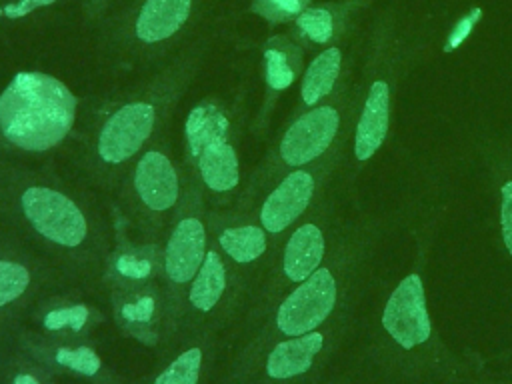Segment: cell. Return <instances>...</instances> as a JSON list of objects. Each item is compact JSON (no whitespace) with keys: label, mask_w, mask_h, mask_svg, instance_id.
I'll return each mask as SVG.
<instances>
[{"label":"cell","mask_w":512,"mask_h":384,"mask_svg":"<svg viewBox=\"0 0 512 384\" xmlns=\"http://www.w3.org/2000/svg\"><path fill=\"white\" fill-rule=\"evenodd\" d=\"M56 362L76 370L86 376H94L100 370V358L94 350L80 346V348H58L56 350Z\"/></svg>","instance_id":"obj_24"},{"label":"cell","mask_w":512,"mask_h":384,"mask_svg":"<svg viewBox=\"0 0 512 384\" xmlns=\"http://www.w3.org/2000/svg\"><path fill=\"white\" fill-rule=\"evenodd\" d=\"M154 126V108L146 102H132L116 110L100 130L98 154L104 162L118 164L136 154Z\"/></svg>","instance_id":"obj_5"},{"label":"cell","mask_w":512,"mask_h":384,"mask_svg":"<svg viewBox=\"0 0 512 384\" xmlns=\"http://www.w3.org/2000/svg\"><path fill=\"white\" fill-rule=\"evenodd\" d=\"M192 0H146L134 32L142 42H160L170 38L188 20Z\"/></svg>","instance_id":"obj_11"},{"label":"cell","mask_w":512,"mask_h":384,"mask_svg":"<svg viewBox=\"0 0 512 384\" xmlns=\"http://www.w3.org/2000/svg\"><path fill=\"white\" fill-rule=\"evenodd\" d=\"M134 186L140 200L152 210H168L178 198V176L172 162L156 150L146 152L134 170Z\"/></svg>","instance_id":"obj_9"},{"label":"cell","mask_w":512,"mask_h":384,"mask_svg":"<svg viewBox=\"0 0 512 384\" xmlns=\"http://www.w3.org/2000/svg\"><path fill=\"white\" fill-rule=\"evenodd\" d=\"M52 2H56V0H20V2H16V4L6 6L4 12H6L10 18H20V16L28 14V12L34 10V8L48 6V4H52Z\"/></svg>","instance_id":"obj_27"},{"label":"cell","mask_w":512,"mask_h":384,"mask_svg":"<svg viewBox=\"0 0 512 384\" xmlns=\"http://www.w3.org/2000/svg\"><path fill=\"white\" fill-rule=\"evenodd\" d=\"M336 20L338 12L326 6L306 8L296 18V28L302 38H306L310 44H328L336 34Z\"/></svg>","instance_id":"obj_20"},{"label":"cell","mask_w":512,"mask_h":384,"mask_svg":"<svg viewBox=\"0 0 512 384\" xmlns=\"http://www.w3.org/2000/svg\"><path fill=\"white\" fill-rule=\"evenodd\" d=\"M324 256V236L318 226L302 224L290 236L284 250V274L292 282H304L312 276Z\"/></svg>","instance_id":"obj_12"},{"label":"cell","mask_w":512,"mask_h":384,"mask_svg":"<svg viewBox=\"0 0 512 384\" xmlns=\"http://www.w3.org/2000/svg\"><path fill=\"white\" fill-rule=\"evenodd\" d=\"M314 192L312 174L296 170L288 174L260 208V224L268 232H282L288 228L310 204Z\"/></svg>","instance_id":"obj_7"},{"label":"cell","mask_w":512,"mask_h":384,"mask_svg":"<svg viewBox=\"0 0 512 384\" xmlns=\"http://www.w3.org/2000/svg\"><path fill=\"white\" fill-rule=\"evenodd\" d=\"M206 258V232L200 220L184 218L166 244L164 268L172 282L184 284L196 276Z\"/></svg>","instance_id":"obj_8"},{"label":"cell","mask_w":512,"mask_h":384,"mask_svg":"<svg viewBox=\"0 0 512 384\" xmlns=\"http://www.w3.org/2000/svg\"><path fill=\"white\" fill-rule=\"evenodd\" d=\"M228 118L212 104H200L196 106L184 124V134L188 142V150L194 158L200 156L202 150L228 142Z\"/></svg>","instance_id":"obj_14"},{"label":"cell","mask_w":512,"mask_h":384,"mask_svg":"<svg viewBox=\"0 0 512 384\" xmlns=\"http://www.w3.org/2000/svg\"><path fill=\"white\" fill-rule=\"evenodd\" d=\"M22 208L32 226L56 244L78 246L86 236L84 214L62 192L32 186L22 194Z\"/></svg>","instance_id":"obj_2"},{"label":"cell","mask_w":512,"mask_h":384,"mask_svg":"<svg viewBox=\"0 0 512 384\" xmlns=\"http://www.w3.org/2000/svg\"><path fill=\"white\" fill-rule=\"evenodd\" d=\"M202 352L200 348H190L180 354L156 380L154 384H196L200 376Z\"/></svg>","instance_id":"obj_21"},{"label":"cell","mask_w":512,"mask_h":384,"mask_svg":"<svg viewBox=\"0 0 512 384\" xmlns=\"http://www.w3.org/2000/svg\"><path fill=\"white\" fill-rule=\"evenodd\" d=\"M14 384H40V382L34 376H30V374H18L14 378Z\"/></svg>","instance_id":"obj_28"},{"label":"cell","mask_w":512,"mask_h":384,"mask_svg":"<svg viewBox=\"0 0 512 384\" xmlns=\"http://www.w3.org/2000/svg\"><path fill=\"white\" fill-rule=\"evenodd\" d=\"M196 162L208 188L216 192H228L238 184V158L228 142H220L202 150Z\"/></svg>","instance_id":"obj_15"},{"label":"cell","mask_w":512,"mask_h":384,"mask_svg":"<svg viewBox=\"0 0 512 384\" xmlns=\"http://www.w3.org/2000/svg\"><path fill=\"white\" fill-rule=\"evenodd\" d=\"M340 116L330 106H320L300 116L280 142V156L288 166H304L316 160L332 144Z\"/></svg>","instance_id":"obj_6"},{"label":"cell","mask_w":512,"mask_h":384,"mask_svg":"<svg viewBox=\"0 0 512 384\" xmlns=\"http://www.w3.org/2000/svg\"><path fill=\"white\" fill-rule=\"evenodd\" d=\"M226 286V272L220 256L216 252H208L200 270L194 276L190 288V302L198 310H210L220 300Z\"/></svg>","instance_id":"obj_17"},{"label":"cell","mask_w":512,"mask_h":384,"mask_svg":"<svg viewBox=\"0 0 512 384\" xmlns=\"http://www.w3.org/2000/svg\"><path fill=\"white\" fill-rule=\"evenodd\" d=\"M298 52L286 40H272L264 50V78L272 90L288 88L298 72Z\"/></svg>","instance_id":"obj_18"},{"label":"cell","mask_w":512,"mask_h":384,"mask_svg":"<svg viewBox=\"0 0 512 384\" xmlns=\"http://www.w3.org/2000/svg\"><path fill=\"white\" fill-rule=\"evenodd\" d=\"M312 0H254L252 10L268 22H288L296 20Z\"/></svg>","instance_id":"obj_22"},{"label":"cell","mask_w":512,"mask_h":384,"mask_svg":"<svg viewBox=\"0 0 512 384\" xmlns=\"http://www.w3.org/2000/svg\"><path fill=\"white\" fill-rule=\"evenodd\" d=\"M88 320V308L84 304H74V306H64L48 312L44 316V326L48 330H60V328H72L80 330Z\"/></svg>","instance_id":"obj_25"},{"label":"cell","mask_w":512,"mask_h":384,"mask_svg":"<svg viewBox=\"0 0 512 384\" xmlns=\"http://www.w3.org/2000/svg\"><path fill=\"white\" fill-rule=\"evenodd\" d=\"M500 222H502V238L506 250L512 256V180L502 186V208H500Z\"/></svg>","instance_id":"obj_26"},{"label":"cell","mask_w":512,"mask_h":384,"mask_svg":"<svg viewBox=\"0 0 512 384\" xmlns=\"http://www.w3.org/2000/svg\"><path fill=\"white\" fill-rule=\"evenodd\" d=\"M222 250L236 262H252L266 250V234L260 226L226 228L220 234Z\"/></svg>","instance_id":"obj_19"},{"label":"cell","mask_w":512,"mask_h":384,"mask_svg":"<svg viewBox=\"0 0 512 384\" xmlns=\"http://www.w3.org/2000/svg\"><path fill=\"white\" fill-rule=\"evenodd\" d=\"M322 342L324 338L320 332H308L276 344L266 360L268 376L282 380L306 372L320 352Z\"/></svg>","instance_id":"obj_13"},{"label":"cell","mask_w":512,"mask_h":384,"mask_svg":"<svg viewBox=\"0 0 512 384\" xmlns=\"http://www.w3.org/2000/svg\"><path fill=\"white\" fill-rule=\"evenodd\" d=\"M336 304V280L330 270L318 268L300 282L280 304L276 324L286 336H302L314 332Z\"/></svg>","instance_id":"obj_3"},{"label":"cell","mask_w":512,"mask_h":384,"mask_svg":"<svg viewBox=\"0 0 512 384\" xmlns=\"http://www.w3.org/2000/svg\"><path fill=\"white\" fill-rule=\"evenodd\" d=\"M30 274L22 264L0 260V308L16 300L28 286Z\"/></svg>","instance_id":"obj_23"},{"label":"cell","mask_w":512,"mask_h":384,"mask_svg":"<svg viewBox=\"0 0 512 384\" xmlns=\"http://www.w3.org/2000/svg\"><path fill=\"white\" fill-rule=\"evenodd\" d=\"M342 52L332 46L322 50L306 68L302 78V100L308 106H314L324 96H328L340 76Z\"/></svg>","instance_id":"obj_16"},{"label":"cell","mask_w":512,"mask_h":384,"mask_svg":"<svg viewBox=\"0 0 512 384\" xmlns=\"http://www.w3.org/2000/svg\"><path fill=\"white\" fill-rule=\"evenodd\" d=\"M390 114V86L386 80L370 84L354 136V156L368 160L384 142Z\"/></svg>","instance_id":"obj_10"},{"label":"cell","mask_w":512,"mask_h":384,"mask_svg":"<svg viewBox=\"0 0 512 384\" xmlns=\"http://www.w3.org/2000/svg\"><path fill=\"white\" fill-rule=\"evenodd\" d=\"M76 98L54 76L18 72L0 94L2 134L24 150H48L74 124Z\"/></svg>","instance_id":"obj_1"},{"label":"cell","mask_w":512,"mask_h":384,"mask_svg":"<svg viewBox=\"0 0 512 384\" xmlns=\"http://www.w3.org/2000/svg\"><path fill=\"white\" fill-rule=\"evenodd\" d=\"M384 330L406 350L422 344L430 336V318L424 288L418 274H408L388 298L382 312Z\"/></svg>","instance_id":"obj_4"}]
</instances>
